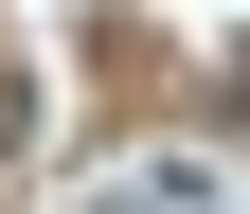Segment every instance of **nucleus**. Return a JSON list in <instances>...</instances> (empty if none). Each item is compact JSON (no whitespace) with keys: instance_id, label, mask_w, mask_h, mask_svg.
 Segmentation results:
<instances>
[{"instance_id":"nucleus-1","label":"nucleus","mask_w":250,"mask_h":214,"mask_svg":"<svg viewBox=\"0 0 250 214\" xmlns=\"http://www.w3.org/2000/svg\"><path fill=\"white\" fill-rule=\"evenodd\" d=\"M89 214H214V161H143V178H107Z\"/></svg>"},{"instance_id":"nucleus-2","label":"nucleus","mask_w":250,"mask_h":214,"mask_svg":"<svg viewBox=\"0 0 250 214\" xmlns=\"http://www.w3.org/2000/svg\"><path fill=\"white\" fill-rule=\"evenodd\" d=\"M18 143H36V72L0 54V161H18Z\"/></svg>"},{"instance_id":"nucleus-3","label":"nucleus","mask_w":250,"mask_h":214,"mask_svg":"<svg viewBox=\"0 0 250 214\" xmlns=\"http://www.w3.org/2000/svg\"><path fill=\"white\" fill-rule=\"evenodd\" d=\"M214 107H232V125H250V54H232V72H214Z\"/></svg>"}]
</instances>
